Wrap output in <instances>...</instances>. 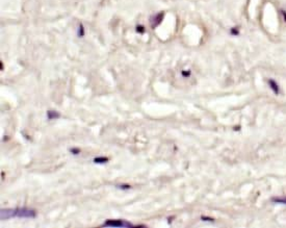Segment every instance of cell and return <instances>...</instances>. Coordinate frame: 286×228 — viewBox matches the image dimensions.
Masks as SVG:
<instances>
[{"label":"cell","mask_w":286,"mask_h":228,"mask_svg":"<svg viewBox=\"0 0 286 228\" xmlns=\"http://www.w3.org/2000/svg\"><path fill=\"white\" fill-rule=\"evenodd\" d=\"M1 220H6L10 218H26L33 219L37 216V213L33 209L26 207H17V208H5L0 211Z\"/></svg>","instance_id":"cell-1"},{"label":"cell","mask_w":286,"mask_h":228,"mask_svg":"<svg viewBox=\"0 0 286 228\" xmlns=\"http://www.w3.org/2000/svg\"><path fill=\"white\" fill-rule=\"evenodd\" d=\"M103 226H111V227H133V224L125 220H107Z\"/></svg>","instance_id":"cell-2"},{"label":"cell","mask_w":286,"mask_h":228,"mask_svg":"<svg viewBox=\"0 0 286 228\" xmlns=\"http://www.w3.org/2000/svg\"><path fill=\"white\" fill-rule=\"evenodd\" d=\"M267 82H269V89L274 92V94H276V95H279L280 94V87H279V84H278V82L276 81V80H274V79H269L267 80Z\"/></svg>","instance_id":"cell-3"},{"label":"cell","mask_w":286,"mask_h":228,"mask_svg":"<svg viewBox=\"0 0 286 228\" xmlns=\"http://www.w3.org/2000/svg\"><path fill=\"white\" fill-rule=\"evenodd\" d=\"M60 117V114L56 111H48L47 112V118L49 120H55L58 119Z\"/></svg>","instance_id":"cell-4"},{"label":"cell","mask_w":286,"mask_h":228,"mask_svg":"<svg viewBox=\"0 0 286 228\" xmlns=\"http://www.w3.org/2000/svg\"><path fill=\"white\" fill-rule=\"evenodd\" d=\"M271 201L274 203L286 204V197H274V198H271Z\"/></svg>","instance_id":"cell-5"},{"label":"cell","mask_w":286,"mask_h":228,"mask_svg":"<svg viewBox=\"0 0 286 228\" xmlns=\"http://www.w3.org/2000/svg\"><path fill=\"white\" fill-rule=\"evenodd\" d=\"M107 161H108L107 157H96L94 159V163H96V164H103V163H107Z\"/></svg>","instance_id":"cell-6"},{"label":"cell","mask_w":286,"mask_h":228,"mask_svg":"<svg viewBox=\"0 0 286 228\" xmlns=\"http://www.w3.org/2000/svg\"><path fill=\"white\" fill-rule=\"evenodd\" d=\"M230 33H231L232 35H239L238 28H237V27H232L231 30H230Z\"/></svg>","instance_id":"cell-7"},{"label":"cell","mask_w":286,"mask_h":228,"mask_svg":"<svg viewBox=\"0 0 286 228\" xmlns=\"http://www.w3.org/2000/svg\"><path fill=\"white\" fill-rule=\"evenodd\" d=\"M136 31L137 32H141V33H142V32H145V28L143 27V26H137V27H136Z\"/></svg>","instance_id":"cell-8"},{"label":"cell","mask_w":286,"mask_h":228,"mask_svg":"<svg viewBox=\"0 0 286 228\" xmlns=\"http://www.w3.org/2000/svg\"><path fill=\"white\" fill-rule=\"evenodd\" d=\"M202 221H209V222H213V219L207 218V217H202Z\"/></svg>","instance_id":"cell-9"},{"label":"cell","mask_w":286,"mask_h":228,"mask_svg":"<svg viewBox=\"0 0 286 228\" xmlns=\"http://www.w3.org/2000/svg\"><path fill=\"white\" fill-rule=\"evenodd\" d=\"M71 152H72L73 154H78L80 152V150L79 149H71Z\"/></svg>","instance_id":"cell-10"},{"label":"cell","mask_w":286,"mask_h":228,"mask_svg":"<svg viewBox=\"0 0 286 228\" xmlns=\"http://www.w3.org/2000/svg\"><path fill=\"white\" fill-rule=\"evenodd\" d=\"M281 14H282V16H283L284 21H285V22H286V10H281Z\"/></svg>","instance_id":"cell-11"},{"label":"cell","mask_w":286,"mask_h":228,"mask_svg":"<svg viewBox=\"0 0 286 228\" xmlns=\"http://www.w3.org/2000/svg\"><path fill=\"white\" fill-rule=\"evenodd\" d=\"M182 75H183V76H189V75H190V71H187V72L183 71V72H182Z\"/></svg>","instance_id":"cell-12"},{"label":"cell","mask_w":286,"mask_h":228,"mask_svg":"<svg viewBox=\"0 0 286 228\" xmlns=\"http://www.w3.org/2000/svg\"><path fill=\"white\" fill-rule=\"evenodd\" d=\"M120 188H130V186H120Z\"/></svg>","instance_id":"cell-13"}]
</instances>
